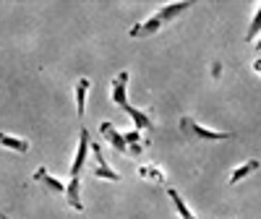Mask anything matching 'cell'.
Returning a JSON list of instances; mask_svg holds the SVG:
<instances>
[{
  "label": "cell",
  "mask_w": 261,
  "mask_h": 219,
  "mask_svg": "<svg viewBox=\"0 0 261 219\" xmlns=\"http://www.w3.org/2000/svg\"><path fill=\"white\" fill-rule=\"evenodd\" d=\"M128 78H130V73L128 71H120V73H115V78L110 81V94H113V102L123 110V113L134 120V128L136 130H149V128H154V120H151V115L146 113V110H139V107H134L130 104V99H128V92H125V86H128Z\"/></svg>",
  "instance_id": "obj_1"
},
{
  "label": "cell",
  "mask_w": 261,
  "mask_h": 219,
  "mask_svg": "<svg viewBox=\"0 0 261 219\" xmlns=\"http://www.w3.org/2000/svg\"><path fill=\"white\" fill-rule=\"evenodd\" d=\"M188 8H191V3H167V6H162L151 18H144V21H139L136 26H130L128 37H130V39H144V37L157 34L165 24H170V21H175L178 16H183Z\"/></svg>",
  "instance_id": "obj_2"
},
{
  "label": "cell",
  "mask_w": 261,
  "mask_h": 219,
  "mask_svg": "<svg viewBox=\"0 0 261 219\" xmlns=\"http://www.w3.org/2000/svg\"><path fill=\"white\" fill-rule=\"evenodd\" d=\"M178 125H180V133H183L186 139H191V141H227V139L232 136V133H227V130L206 128V125H201L199 120L191 118V115H180Z\"/></svg>",
  "instance_id": "obj_3"
},
{
  "label": "cell",
  "mask_w": 261,
  "mask_h": 219,
  "mask_svg": "<svg viewBox=\"0 0 261 219\" xmlns=\"http://www.w3.org/2000/svg\"><path fill=\"white\" fill-rule=\"evenodd\" d=\"M89 149H92V141H89V130L81 128L79 130V146H76V157L71 162V178H79L81 170H84V162H86V154H89Z\"/></svg>",
  "instance_id": "obj_4"
},
{
  "label": "cell",
  "mask_w": 261,
  "mask_h": 219,
  "mask_svg": "<svg viewBox=\"0 0 261 219\" xmlns=\"http://www.w3.org/2000/svg\"><path fill=\"white\" fill-rule=\"evenodd\" d=\"M92 154H94V159H97L94 178H99V180H110V183H118V180H120V175L110 167V162L105 159V154H102V146H99V144H92Z\"/></svg>",
  "instance_id": "obj_5"
},
{
  "label": "cell",
  "mask_w": 261,
  "mask_h": 219,
  "mask_svg": "<svg viewBox=\"0 0 261 219\" xmlns=\"http://www.w3.org/2000/svg\"><path fill=\"white\" fill-rule=\"evenodd\" d=\"M99 133L105 136V141L110 144L115 151H123V154H128V144H125V136L120 133V130L110 123V120H102L99 123Z\"/></svg>",
  "instance_id": "obj_6"
},
{
  "label": "cell",
  "mask_w": 261,
  "mask_h": 219,
  "mask_svg": "<svg viewBox=\"0 0 261 219\" xmlns=\"http://www.w3.org/2000/svg\"><path fill=\"white\" fill-rule=\"evenodd\" d=\"M34 183H42L47 190H53V193H60V196H65V190H68V185H63V180H58V178H53V175L47 172V167H37L34 170Z\"/></svg>",
  "instance_id": "obj_7"
},
{
  "label": "cell",
  "mask_w": 261,
  "mask_h": 219,
  "mask_svg": "<svg viewBox=\"0 0 261 219\" xmlns=\"http://www.w3.org/2000/svg\"><path fill=\"white\" fill-rule=\"evenodd\" d=\"M68 190H65V204L76 211H84V201H81V180L79 178H68Z\"/></svg>",
  "instance_id": "obj_8"
},
{
  "label": "cell",
  "mask_w": 261,
  "mask_h": 219,
  "mask_svg": "<svg viewBox=\"0 0 261 219\" xmlns=\"http://www.w3.org/2000/svg\"><path fill=\"white\" fill-rule=\"evenodd\" d=\"M89 89H92V81L89 78H79L76 81V115L84 120V110H86V94H89Z\"/></svg>",
  "instance_id": "obj_9"
},
{
  "label": "cell",
  "mask_w": 261,
  "mask_h": 219,
  "mask_svg": "<svg viewBox=\"0 0 261 219\" xmlns=\"http://www.w3.org/2000/svg\"><path fill=\"white\" fill-rule=\"evenodd\" d=\"M0 146L11 149V151H21V154H24V151H29L32 144L27 139H18V136H11V133H0Z\"/></svg>",
  "instance_id": "obj_10"
},
{
  "label": "cell",
  "mask_w": 261,
  "mask_h": 219,
  "mask_svg": "<svg viewBox=\"0 0 261 219\" xmlns=\"http://www.w3.org/2000/svg\"><path fill=\"white\" fill-rule=\"evenodd\" d=\"M253 170H258V159H248V162H243V165H238V167L230 172V185H235V183H241L243 178H248Z\"/></svg>",
  "instance_id": "obj_11"
},
{
  "label": "cell",
  "mask_w": 261,
  "mask_h": 219,
  "mask_svg": "<svg viewBox=\"0 0 261 219\" xmlns=\"http://www.w3.org/2000/svg\"><path fill=\"white\" fill-rule=\"evenodd\" d=\"M167 196H170V201H172V206H175V211L180 214V219H196V214L186 206V201L180 199V193L175 190V188H167Z\"/></svg>",
  "instance_id": "obj_12"
},
{
  "label": "cell",
  "mask_w": 261,
  "mask_h": 219,
  "mask_svg": "<svg viewBox=\"0 0 261 219\" xmlns=\"http://www.w3.org/2000/svg\"><path fill=\"white\" fill-rule=\"evenodd\" d=\"M139 178H149V180H154V183H165V175H162V170L157 167V165H141L139 167Z\"/></svg>",
  "instance_id": "obj_13"
},
{
  "label": "cell",
  "mask_w": 261,
  "mask_h": 219,
  "mask_svg": "<svg viewBox=\"0 0 261 219\" xmlns=\"http://www.w3.org/2000/svg\"><path fill=\"white\" fill-rule=\"evenodd\" d=\"M258 37H261V3H258V11H256V16H253V21H251L248 32H246V42L258 39Z\"/></svg>",
  "instance_id": "obj_14"
},
{
  "label": "cell",
  "mask_w": 261,
  "mask_h": 219,
  "mask_svg": "<svg viewBox=\"0 0 261 219\" xmlns=\"http://www.w3.org/2000/svg\"><path fill=\"white\" fill-rule=\"evenodd\" d=\"M251 68H253V71H256V73H258V76H261V58H258V60H253V63H251Z\"/></svg>",
  "instance_id": "obj_15"
},
{
  "label": "cell",
  "mask_w": 261,
  "mask_h": 219,
  "mask_svg": "<svg viewBox=\"0 0 261 219\" xmlns=\"http://www.w3.org/2000/svg\"><path fill=\"white\" fill-rule=\"evenodd\" d=\"M253 47H256V50H261V37L256 39V45H253Z\"/></svg>",
  "instance_id": "obj_16"
},
{
  "label": "cell",
  "mask_w": 261,
  "mask_h": 219,
  "mask_svg": "<svg viewBox=\"0 0 261 219\" xmlns=\"http://www.w3.org/2000/svg\"><path fill=\"white\" fill-rule=\"evenodd\" d=\"M0 219H11V216H8V214H3V211H0Z\"/></svg>",
  "instance_id": "obj_17"
}]
</instances>
